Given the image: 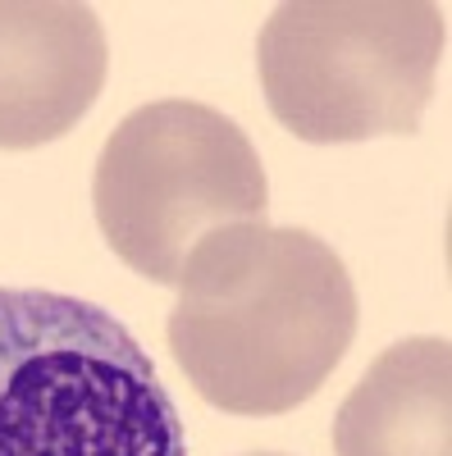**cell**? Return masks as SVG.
<instances>
[{
	"label": "cell",
	"mask_w": 452,
	"mask_h": 456,
	"mask_svg": "<svg viewBox=\"0 0 452 456\" xmlns=\"http://www.w3.org/2000/svg\"><path fill=\"white\" fill-rule=\"evenodd\" d=\"M357 320L343 256L307 228L256 219L187 256L165 338L187 384L215 411L288 415L348 356Z\"/></svg>",
	"instance_id": "cell-1"
},
{
	"label": "cell",
	"mask_w": 452,
	"mask_h": 456,
	"mask_svg": "<svg viewBox=\"0 0 452 456\" xmlns=\"http://www.w3.org/2000/svg\"><path fill=\"white\" fill-rule=\"evenodd\" d=\"M0 456H187V438L124 320L51 288H0Z\"/></svg>",
	"instance_id": "cell-2"
},
{
	"label": "cell",
	"mask_w": 452,
	"mask_h": 456,
	"mask_svg": "<svg viewBox=\"0 0 452 456\" xmlns=\"http://www.w3.org/2000/svg\"><path fill=\"white\" fill-rule=\"evenodd\" d=\"M443 46L434 0H288L260 28L256 69L270 114L301 142L411 137Z\"/></svg>",
	"instance_id": "cell-3"
},
{
	"label": "cell",
	"mask_w": 452,
	"mask_h": 456,
	"mask_svg": "<svg viewBox=\"0 0 452 456\" xmlns=\"http://www.w3.org/2000/svg\"><path fill=\"white\" fill-rule=\"evenodd\" d=\"M96 224L133 274L178 288L206 238L266 219L270 183L251 137L201 101H151L105 137L92 178Z\"/></svg>",
	"instance_id": "cell-4"
},
{
	"label": "cell",
	"mask_w": 452,
	"mask_h": 456,
	"mask_svg": "<svg viewBox=\"0 0 452 456\" xmlns=\"http://www.w3.org/2000/svg\"><path fill=\"white\" fill-rule=\"evenodd\" d=\"M110 46L73 0H0V151L60 142L96 105Z\"/></svg>",
	"instance_id": "cell-5"
},
{
	"label": "cell",
	"mask_w": 452,
	"mask_h": 456,
	"mask_svg": "<svg viewBox=\"0 0 452 456\" xmlns=\"http://www.w3.org/2000/svg\"><path fill=\"white\" fill-rule=\"evenodd\" d=\"M338 456H452V342L402 338L343 397Z\"/></svg>",
	"instance_id": "cell-6"
},
{
	"label": "cell",
	"mask_w": 452,
	"mask_h": 456,
	"mask_svg": "<svg viewBox=\"0 0 452 456\" xmlns=\"http://www.w3.org/2000/svg\"><path fill=\"white\" fill-rule=\"evenodd\" d=\"M247 456H279V452H247Z\"/></svg>",
	"instance_id": "cell-7"
}]
</instances>
